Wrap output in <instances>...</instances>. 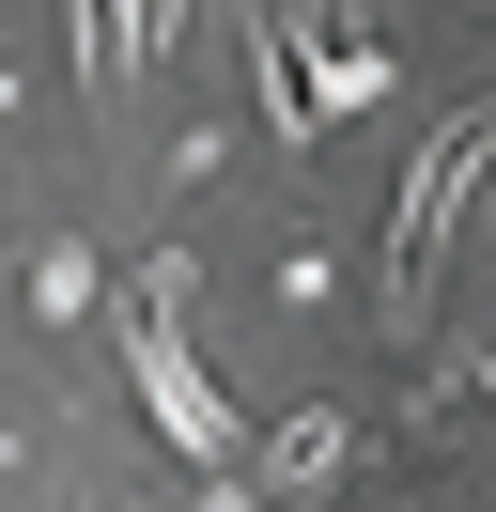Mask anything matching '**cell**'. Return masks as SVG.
I'll return each mask as SVG.
<instances>
[{
	"label": "cell",
	"instance_id": "1",
	"mask_svg": "<svg viewBox=\"0 0 496 512\" xmlns=\"http://www.w3.org/2000/svg\"><path fill=\"white\" fill-rule=\"evenodd\" d=\"M124 373H140L155 435H171L186 466H217V481L248 466V419L217 404V388H202V357H186V264H140V295H124Z\"/></svg>",
	"mask_w": 496,
	"mask_h": 512
},
{
	"label": "cell",
	"instance_id": "2",
	"mask_svg": "<svg viewBox=\"0 0 496 512\" xmlns=\"http://www.w3.org/2000/svg\"><path fill=\"white\" fill-rule=\"evenodd\" d=\"M481 156H496V109H450V125L419 140V171H403V202H388V326L434 311V264H450L465 202H481Z\"/></svg>",
	"mask_w": 496,
	"mask_h": 512
},
{
	"label": "cell",
	"instance_id": "3",
	"mask_svg": "<svg viewBox=\"0 0 496 512\" xmlns=\"http://www.w3.org/2000/svg\"><path fill=\"white\" fill-rule=\"evenodd\" d=\"M341 466H357V435H341V419H326V404H295V419H279V435H264V450H248V466H233V481H248V512H310V497H326V481H341Z\"/></svg>",
	"mask_w": 496,
	"mask_h": 512
},
{
	"label": "cell",
	"instance_id": "4",
	"mask_svg": "<svg viewBox=\"0 0 496 512\" xmlns=\"http://www.w3.org/2000/svg\"><path fill=\"white\" fill-rule=\"evenodd\" d=\"M171 47V0H78V78H93V109H124V78Z\"/></svg>",
	"mask_w": 496,
	"mask_h": 512
},
{
	"label": "cell",
	"instance_id": "5",
	"mask_svg": "<svg viewBox=\"0 0 496 512\" xmlns=\"http://www.w3.org/2000/svg\"><path fill=\"white\" fill-rule=\"evenodd\" d=\"M31 295H47V311H93V295H109V264H93V249H47V264H31Z\"/></svg>",
	"mask_w": 496,
	"mask_h": 512
}]
</instances>
